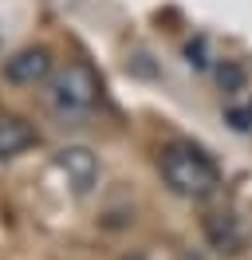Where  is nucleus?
<instances>
[{
	"label": "nucleus",
	"mask_w": 252,
	"mask_h": 260,
	"mask_svg": "<svg viewBox=\"0 0 252 260\" xmlns=\"http://www.w3.org/2000/svg\"><path fill=\"white\" fill-rule=\"evenodd\" d=\"M122 260H146V256H142V252H134V256H122Z\"/></svg>",
	"instance_id": "9"
},
{
	"label": "nucleus",
	"mask_w": 252,
	"mask_h": 260,
	"mask_svg": "<svg viewBox=\"0 0 252 260\" xmlns=\"http://www.w3.org/2000/svg\"><path fill=\"white\" fill-rule=\"evenodd\" d=\"M51 75H55V55L44 44L20 48L4 59V79L16 83V87H36V83H47Z\"/></svg>",
	"instance_id": "3"
},
{
	"label": "nucleus",
	"mask_w": 252,
	"mask_h": 260,
	"mask_svg": "<svg viewBox=\"0 0 252 260\" xmlns=\"http://www.w3.org/2000/svg\"><path fill=\"white\" fill-rule=\"evenodd\" d=\"M225 118H229L233 130H252V107H229Z\"/></svg>",
	"instance_id": "8"
},
{
	"label": "nucleus",
	"mask_w": 252,
	"mask_h": 260,
	"mask_svg": "<svg viewBox=\"0 0 252 260\" xmlns=\"http://www.w3.org/2000/svg\"><path fill=\"white\" fill-rule=\"evenodd\" d=\"M158 170L173 193L189 201H205L220 189V166L193 142H166L158 154Z\"/></svg>",
	"instance_id": "1"
},
{
	"label": "nucleus",
	"mask_w": 252,
	"mask_h": 260,
	"mask_svg": "<svg viewBox=\"0 0 252 260\" xmlns=\"http://www.w3.org/2000/svg\"><path fill=\"white\" fill-rule=\"evenodd\" d=\"M40 142V134L28 118L20 114H0V162H12L20 154H28L32 146Z\"/></svg>",
	"instance_id": "6"
},
{
	"label": "nucleus",
	"mask_w": 252,
	"mask_h": 260,
	"mask_svg": "<svg viewBox=\"0 0 252 260\" xmlns=\"http://www.w3.org/2000/svg\"><path fill=\"white\" fill-rule=\"evenodd\" d=\"M205 241L213 244L217 252L225 256H236L240 248H244V225L236 221V213H209L205 217Z\"/></svg>",
	"instance_id": "5"
},
{
	"label": "nucleus",
	"mask_w": 252,
	"mask_h": 260,
	"mask_svg": "<svg viewBox=\"0 0 252 260\" xmlns=\"http://www.w3.org/2000/svg\"><path fill=\"white\" fill-rule=\"evenodd\" d=\"M55 166L63 170V178L71 181L75 193H91V185L99 181V158L87 146H63L55 154Z\"/></svg>",
	"instance_id": "4"
},
{
	"label": "nucleus",
	"mask_w": 252,
	"mask_h": 260,
	"mask_svg": "<svg viewBox=\"0 0 252 260\" xmlns=\"http://www.w3.org/2000/svg\"><path fill=\"white\" fill-rule=\"evenodd\" d=\"M47 99L59 114H91L103 99V79L87 59H71L47 79Z\"/></svg>",
	"instance_id": "2"
},
{
	"label": "nucleus",
	"mask_w": 252,
	"mask_h": 260,
	"mask_svg": "<svg viewBox=\"0 0 252 260\" xmlns=\"http://www.w3.org/2000/svg\"><path fill=\"white\" fill-rule=\"evenodd\" d=\"M217 79H220V87H225V91H240V83H244V67L229 59V63H220Z\"/></svg>",
	"instance_id": "7"
}]
</instances>
